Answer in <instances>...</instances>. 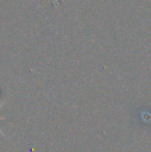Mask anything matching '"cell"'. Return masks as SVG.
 Masks as SVG:
<instances>
[{
  "label": "cell",
  "instance_id": "cell-1",
  "mask_svg": "<svg viewBox=\"0 0 151 152\" xmlns=\"http://www.w3.org/2000/svg\"><path fill=\"white\" fill-rule=\"evenodd\" d=\"M1 106H2V104H0V108H1ZM2 119H4V118H1V117H0V120H2ZM0 134H2V136L6 137V136H5V134H4V132H2V130H1V129H0Z\"/></svg>",
  "mask_w": 151,
  "mask_h": 152
}]
</instances>
